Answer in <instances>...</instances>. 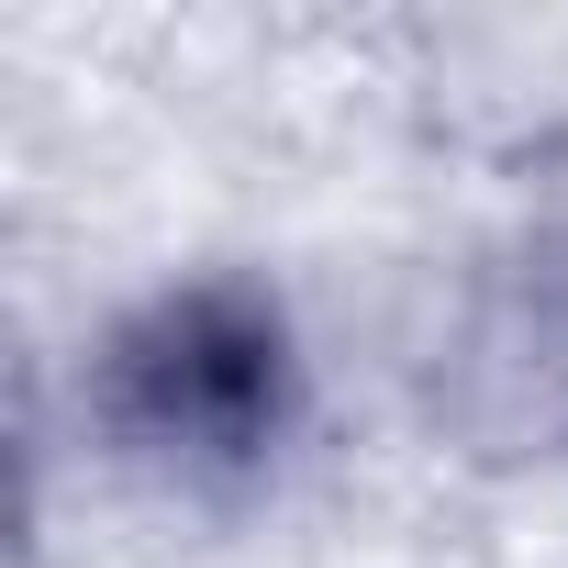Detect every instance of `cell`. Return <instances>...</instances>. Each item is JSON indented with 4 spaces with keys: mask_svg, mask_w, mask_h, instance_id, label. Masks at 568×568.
I'll return each instance as SVG.
<instances>
[{
    "mask_svg": "<svg viewBox=\"0 0 568 568\" xmlns=\"http://www.w3.org/2000/svg\"><path fill=\"white\" fill-rule=\"evenodd\" d=\"M313 368L291 302L245 267H190L168 291L123 302L79 368V435L112 479L156 501H245L302 435Z\"/></svg>",
    "mask_w": 568,
    "mask_h": 568,
    "instance_id": "6da1fadb",
    "label": "cell"
},
{
    "mask_svg": "<svg viewBox=\"0 0 568 568\" xmlns=\"http://www.w3.org/2000/svg\"><path fill=\"white\" fill-rule=\"evenodd\" d=\"M424 424L479 468L568 457V212L513 223L446 267L424 335Z\"/></svg>",
    "mask_w": 568,
    "mask_h": 568,
    "instance_id": "7a4b0ae2",
    "label": "cell"
}]
</instances>
